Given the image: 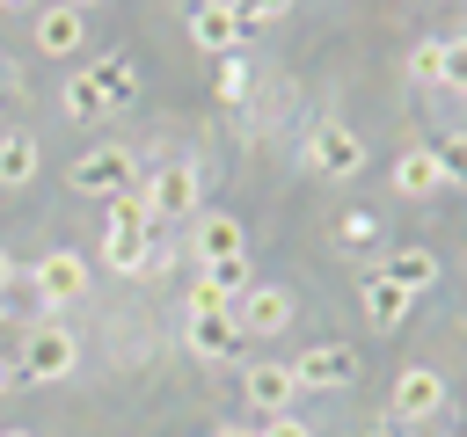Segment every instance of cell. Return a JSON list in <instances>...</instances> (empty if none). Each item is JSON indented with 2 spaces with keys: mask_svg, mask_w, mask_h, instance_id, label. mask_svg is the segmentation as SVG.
I'll return each instance as SVG.
<instances>
[{
  "mask_svg": "<svg viewBox=\"0 0 467 437\" xmlns=\"http://www.w3.org/2000/svg\"><path fill=\"white\" fill-rule=\"evenodd\" d=\"M161 218H153V204H146V189H117L109 197V218H102V233H153Z\"/></svg>",
  "mask_w": 467,
  "mask_h": 437,
  "instance_id": "obj_20",
  "label": "cell"
},
{
  "mask_svg": "<svg viewBox=\"0 0 467 437\" xmlns=\"http://www.w3.org/2000/svg\"><path fill=\"white\" fill-rule=\"evenodd\" d=\"M73 335L58 328V320H36L29 335H22V357H15V379H36V386H51V379H66L73 371Z\"/></svg>",
  "mask_w": 467,
  "mask_h": 437,
  "instance_id": "obj_2",
  "label": "cell"
},
{
  "mask_svg": "<svg viewBox=\"0 0 467 437\" xmlns=\"http://www.w3.org/2000/svg\"><path fill=\"white\" fill-rule=\"evenodd\" d=\"M66 7H88V0H66Z\"/></svg>",
  "mask_w": 467,
  "mask_h": 437,
  "instance_id": "obj_36",
  "label": "cell"
},
{
  "mask_svg": "<svg viewBox=\"0 0 467 437\" xmlns=\"http://www.w3.org/2000/svg\"><path fill=\"white\" fill-rule=\"evenodd\" d=\"M139 189H146L153 218H197V168H190V160H168V168H153Z\"/></svg>",
  "mask_w": 467,
  "mask_h": 437,
  "instance_id": "obj_6",
  "label": "cell"
},
{
  "mask_svg": "<svg viewBox=\"0 0 467 437\" xmlns=\"http://www.w3.org/2000/svg\"><path fill=\"white\" fill-rule=\"evenodd\" d=\"M102 262L117 277H153V233H102Z\"/></svg>",
  "mask_w": 467,
  "mask_h": 437,
  "instance_id": "obj_17",
  "label": "cell"
},
{
  "mask_svg": "<svg viewBox=\"0 0 467 437\" xmlns=\"http://www.w3.org/2000/svg\"><path fill=\"white\" fill-rule=\"evenodd\" d=\"M190 255H197V269H204V262H226V255H248L241 218H234V211H204V218L190 226Z\"/></svg>",
  "mask_w": 467,
  "mask_h": 437,
  "instance_id": "obj_11",
  "label": "cell"
},
{
  "mask_svg": "<svg viewBox=\"0 0 467 437\" xmlns=\"http://www.w3.org/2000/svg\"><path fill=\"white\" fill-rule=\"evenodd\" d=\"M234 15H241L248 29H263V22H277V15H292V0H234Z\"/></svg>",
  "mask_w": 467,
  "mask_h": 437,
  "instance_id": "obj_27",
  "label": "cell"
},
{
  "mask_svg": "<svg viewBox=\"0 0 467 437\" xmlns=\"http://www.w3.org/2000/svg\"><path fill=\"white\" fill-rule=\"evenodd\" d=\"M88 80H95V95H102L109 109H131V102H139V66H131V58H95Z\"/></svg>",
  "mask_w": 467,
  "mask_h": 437,
  "instance_id": "obj_16",
  "label": "cell"
},
{
  "mask_svg": "<svg viewBox=\"0 0 467 437\" xmlns=\"http://www.w3.org/2000/svg\"><path fill=\"white\" fill-rule=\"evenodd\" d=\"M248 87H255V66H248L241 51H226L219 73H212V95H219V102H248Z\"/></svg>",
  "mask_w": 467,
  "mask_h": 437,
  "instance_id": "obj_21",
  "label": "cell"
},
{
  "mask_svg": "<svg viewBox=\"0 0 467 437\" xmlns=\"http://www.w3.org/2000/svg\"><path fill=\"white\" fill-rule=\"evenodd\" d=\"M7 291H15V255L0 248V299H7Z\"/></svg>",
  "mask_w": 467,
  "mask_h": 437,
  "instance_id": "obj_31",
  "label": "cell"
},
{
  "mask_svg": "<svg viewBox=\"0 0 467 437\" xmlns=\"http://www.w3.org/2000/svg\"><path fill=\"white\" fill-rule=\"evenodd\" d=\"M358 306H365V320H372L379 335H394V328L409 320V306H416V299H409L387 269H372V277H365V291H358Z\"/></svg>",
  "mask_w": 467,
  "mask_h": 437,
  "instance_id": "obj_12",
  "label": "cell"
},
{
  "mask_svg": "<svg viewBox=\"0 0 467 437\" xmlns=\"http://www.w3.org/2000/svg\"><path fill=\"white\" fill-rule=\"evenodd\" d=\"M431 160H438L445 189H467V138H438V146H431Z\"/></svg>",
  "mask_w": 467,
  "mask_h": 437,
  "instance_id": "obj_23",
  "label": "cell"
},
{
  "mask_svg": "<svg viewBox=\"0 0 467 437\" xmlns=\"http://www.w3.org/2000/svg\"><path fill=\"white\" fill-rule=\"evenodd\" d=\"M387 277H394L409 299H423V291L438 284V255H431V248H394V255H387Z\"/></svg>",
  "mask_w": 467,
  "mask_h": 437,
  "instance_id": "obj_19",
  "label": "cell"
},
{
  "mask_svg": "<svg viewBox=\"0 0 467 437\" xmlns=\"http://www.w3.org/2000/svg\"><path fill=\"white\" fill-rule=\"evenodd\" d=\"M241 36H248V22L234 15V0H197V7H190V44H197V51L226 58V51H241Z\"/></svg>",
  "mask_w": 467,
  "mask_h": 437,
  "instance_id": "obj_7",
  "label": "cell"
},
{
  "mask_svg": "<svg viewBox=\"0 0 467 437\" xmlns=\"http://www.w3.org/2000/svg\"><path fill=\"white\" fill-rule=\"evenodd\" d=\"M438 408H445V379L431 364H401V379H394V422H431Z\"/></svg>",
  "mask_w": 467,
  "mask_h": 437,
  "instance_id": "obj_10",
  "label": "cell"
},
{
  "mask_svg": "<svg viewBox=\"0 0 467 437\" xmlns=\"http://www.w3.org/2000/svg\"><path fill=\"white\" fill-rule=\"evenodd\" d=\"M66 189H88V197L139 189V160H131V146H88V153L66 168Z\"/></svg>",
  "mask_w": 467,
  "mask_h": 437,
  "instance_id": "obj_1",
  "label": "cell"
},
{
  "mask_svg": "<svg viewBox=\"0 0 467 437\" xmlns=\"http://www.w3.org/2000/svg\"><path fill=\"white\" fill-rule=\"evenodd\" d=\"M409 73H416V80H445V44H438V36L416 44V51H409Z\"/></svg>",
  "mask_w": 467,
  "mask_h": 437,
  "instance_id": "obj_25",
  "label": "cell"
},
{
  "mask_svg": "<svg viewBox=\"0 0 467 437\" xmlns=\"http://www.w3.org/2000/svg\"><path fill=\"white\" fill-rule=\"evenodd\" d=\"M190 313H234V299H226L212 277H197V284H190Z\"/></svg>",
  "mask_w": 467,
  "mask_h": 437,
  "instance_id": "obj_26",
  "label": "cell"
},
{
  "mask_svg": "<svg viewBox=\"0 0 467 437\" xmlns=\"http://www.w3.org/2000/svg\"><path fill=\"white\" fill-rule=\"evenodd\" d=\"M0 437H29V430H0Z\"/></svg>",
  "mask_w": 467,
  "mask_h": 437,
  "instance_id": "obj_35",
  "label": "cell"
},
{
  "mask_svg": "<svg viewBox=\"0 0 467 437\" xmlns=\"http://www.w3.org/2000/svg\"><path fill=\"white\" fill-rule=\"evenodd\" d=\"M58 102H66V117H73V124H95V117H109V102L95 95V80H88V73H73Z\"/></svg>",
  "mask_w": 467,
  "mask_h": 437,
  "instance_id": "obj_22",
  "label": "cell"
},
{
  "mask_svg": "<svg viewBox=\"0 0 467 437\" xmlns=\"http://www.w3.org/2000/svg\"><path fill=\"white\" fill-rule=\"evenodd\" d=\"M372 233H379L372 211H343V218H336V240H343V248H350V240H372Z\"/></svg>",
  "mask_w": 467,
  "mask_h": 437,
  "instance_id": "obj_28",
  "label": "cell"
},
{
  "mask_svg": "<svg viewBox=\"0 0 467 437\" xmlns=\"http://www.w3.org/2000/svg\"><path fill=\"white\" fill-rule=\"evenodd\" d=\"M394 189H401V197H438V189H445V175H438L431 146H409V153L394 160Z\"/></svg>",
  "mask_w": 467,
  "mask_h": 437,
  "instance_id": "obj_18",
  "label": "cell"
},
{
  "mask_svg": "<svg viewBox=\"0 0 467 437\" xmlns=\"http://www.w3.org/2000/svg\"><path fill=\"white\" fill-rule=\"evenodd\" d=\"M292 379H299V393H343V386H358V350L314 342L306 357H292Z\"/></svg>",
  "mask_w": 467,
  "mask_h": 437,
  "instance_id": "obj_4",
  "label": "cell"
},
{
  "mask_svg": "<svg viewBox=\"0 0 467 437\" xmlns=\"http://www.w3.org/2000/svg\"><path fill=\"white\" fill-rule=\"evenodd\" d=\"M292 313H299V306H292V291H285V284H248V291L234 299V328H241V342H248V335H255V342L285 335V328H292Z\"/></svg>",
  "mask_w": 467,
  "mask_h": 437,
  "instance_id": "obj_3",
  "label": "cell"
},
{
  "mask_svg": "<svg viewBox=\"0 0 467 437\" xmlns=\"http://www.w3.org/2000/svg\"><path fill=\"white\" fill-rule=\"evenodd\" d=\"M44 168V146L36 131H0V189H29Z\"/></svg>",
  "mask_w": 467,
  "mask_h": 437,
  "instance_id": "obj_15",
  "label": "cell"
},
{
  "mask_svg": "<svg viewBox=\"0 0 467 437\" xmlns=\"http://www.w3.org/2000/svg\"><path fill=\"white\" fill-rule=\"evenodd\" d=\"M190 357H204V364H226L234 350H241V328H234V313H190Z\"/></svg>",
  "mask_w": 467,
  "mask_h": 437,
  "instance_id": "obj_14",
  "label": "cell"
},
{
  "mask_svg": "<svg viewBox=\"0 0 467 437\" xmlns=\"http://www.w3.org/2000/svg\"><path fill=\"white\" fill-rule=\"evenodd\" d=\"M29 284H36V299H44V306H73V299L88 291V262H80L73 248H51V255L29 269Z\"/></svg>",
  "mask_w": 467,
  "mask_h": 437,
  "instance_id": "obj_8",
  "label": "cell"
},
{
  "mask_svg": "<svg viewBox=\"0 0 467 437\" xmlns=\"http://www.w3.org/2000/svg\"><path fill=\"white\" fill-rule=\"evenodd\" d=\"M255 437H314V430H306L299 415H263V422H255Z\"/></svg>",
  "mask_w": 467,
  "mask_h": 437,
  "instance_id": "obj_29",
  "label": "cell"
},
{
  "mask_svg": "<svg viewBox=\"0 0 467 437\" xmlns=\"http://www.w3.org/2000/svg\"><path fill=\"white\" fill-rule=\"evenodd\" d=\"M7 386H15V364H0V393H7Z\"/></svg>",
  "mask_w": 467,
  "mask_h": 437,
  "instance_id": "obj_34",
  "label": "cell"
},
{
  "mask_svg": "<svg viewBox=\"0 0 467 437\" xmlns=\"http://www.w3.org/2000/svg\"><path fill=\"white\" fill-rule=\"evenodd\" d=\"M80 36H88V15H80V7H66V0H58V7H44V15H36V51H44V58H73V51H80Z\"/></svg>",
  "mask_w": 467,
  "mask_h": 437,
  "instance_id": "obj_13",
  "label": "cell"
},
{
  "mask_svg": "<svg viewBox=\"0 0 467 437\" xmlns=\"http://www.w3.org/2000/svg\"><path fill=\"white\" fill-rule=\"evenodd\" d=\"M219 437H255V422H226V430H219Z\"/></svg>",
  "mask_w": 467,
  "mask_h": 437,
  "instance_id": "obj_32",
  "label": "cell"
},
{
  "mask_svg": "<svg viewBox=\"0 0 467 437\" xmlns=\"http://www.w3.org/2000/svg\"><path fill=\"white\" fill-rule=\"evenodd\" d=\"M7 7H15V0H7Z\"/></svg>",
  "mask_w": 467,
  "mask_h": 437,
  "instance_id": "obj_37",
  "label": "cell"
},
{
  "mask_svg": "<svg viewBox=\"0 0 467 437\" xmlns=\"http://www.w3.org/2000/svg\"><path fill=\"white\" fill-rule=\"evenodd\" d=\"M306 168H314V175L350 182V175L365 168V138H358L350 124H314V138H306Z\"/></svg>",
  "mask_w": 467,
  "mask_h": 437,
  "instance_id": "obj_5",
  "label": "cell"
},
{
  "mask_svg": "<svg viewBox=\"0 0 467 437\" xmlns=\"http://www.w3.org/2000/svg\"><path fill=\"white\" fill-rule=\"evenodd\" d=\"M7 95H15V73H7V66H0V102H7Z\"/></svg>",
  "mask_w": 467,
  "mask_h": 437,
  "instance_id": "obj_33",
  "label": "cell"
},
{
  "mask_svg": "<svg viewBox=\"0 0 467 437\" xmlns=\"http://www.w3.org/2000/svg\"><path fill=\"white\" fill-rule=\"evenodd\" d=\"M197 277H212V284H219L226 299H241V291H248V255H226V262H204Z\"/></svg>",
  "mask_w": 467,
  "mask_h": 437,
  "instance_id": "obj_24",
  "label": "cell"
},
{
  "mask_svg": "<svg viewBox=\"0 0 467 437\" xmlns=\"http://www.w3.org/2000/svg\"><path fill=\"white\" fill-rule=\"evenodd\" d=\"M241 393H248V408H255V415H292L299 379H292V364L263 357V364H248V371H241Z\"/></svg>",
  "mask_w": 467,
  "mask_h": 437,
  "instance_id": "obj_9",
  "label": "cell"
},
{
  "mask_svg": "<svg viewBox=\"0 0 467 437\" xmlns=\"http://www.w3.org/2000/svg\"><path fill=\"white\" fill-rule=\"evenodd\" d=\"M445 80H452V87H467V36H460V44H445Z\"/></svg>",
  "mask_w": 467,
  "mask_h": 437,
  "instance_id": "obj_30",
  "label": "cell"
}]
</instances>
